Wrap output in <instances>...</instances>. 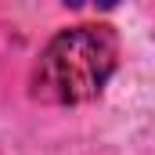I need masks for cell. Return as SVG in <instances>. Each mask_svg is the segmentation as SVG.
<instances>
[{"label":"cell","instance_id":"obj_1","mask_svg":"<svg viewBox=\"0 0 155 155\" xmlns=\"http://www.w3.org/2000/svg\"><path fill=\"white\" fill-rule=\"evenodd\" d=\"M119 43L105 25H72L40 51L33 69V97L43 105H83L105 90L116 72Z\"/></svg>","mask_w":155,"mask_h":155}]
</instances>
